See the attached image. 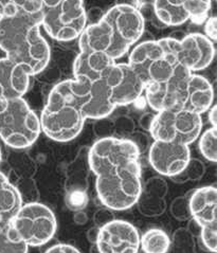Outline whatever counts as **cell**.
Instances as JSON below:
<instances>
[{"instance_id":"1","label":"cell","mask_w":217,"mask_h":253,"mask_svg":"<svg viewBox=\"0 0 217 253\" xmlns=\"http://www.w3.org/2000/svg\"><path fill=\"white\" fill-rule=\"evenodd\" d=\"M88 165L104 207L110 211H125L138 204L142 195L140 150L132 140L100 138L89 150Z\"/></svg>"},{"instance_id":"2","label":"cell","mask_w":217,"mask_h":253,"mask_svg":"<svg viewBox=\"0 0 217 253\" xmlns=\"http://www.w3.org/2000/svg\"><path fill=\"white\" fill-rule=\"evenodd\" d=\"M41 22V13L0 17V49L32 77L47 68L51 56Z\"/></svg>"},{"instance_id":"3","label":"cell","mask_w":217,"mask_h":253,"mask_svg":"<svg viewBox=\"0 0 217 253\" xmlns=\"http://www.w3.org/2000/svg\"><path fill=\"white\" fill-rule=\"evenodd\" d=\"M86 120L63 82L52 88L40 118L42 132L56 142H69L82 132Z\"/></svg>"},{"instance_id":"4","label":"cell","mask_w":217,"mask_h":253,"mask_svg":"<svg viewBox=\"0 0 217 253\" xmlns=\"http://www.w3.org/2000/svg\"><path fill=\"white\" fill-rule=\"evenodd\" d=\"M42 28L55 41L79 39L87 26L84 0H39Z\"/></svg>"},{"instance_id":"5","label":"cell","mask_w":217,"mask_h":253,"mask_svg":"<svg viewBox=\"0 0 217 253\" xmlns=\"http://www.w3.org/2000/svg\"><path fill=\"white\" fill-rule=\"evenodd\" d=\"M42 132L40 118L24 98L5 102L0 110V139L15 150L32 146Z\"/></svg>"},{"instance_id":"6","label":"cell","mask_w":217,"mask_h":253,"mask_svg":"<svg viewBox=\"0 0 217 253\" xmlns=\"http://www.w3.org/2000/svg\"><path fill=\"white\" fill-rule=\"evenodd\" d=\"M13 231L28 247H41L53 239L57 230L54 212L39 202L22 204L11 219Z\"/></svg>"},{"instance_id":"7","label":"cell","mask_w":217,"mask_h":253,"mask_svg":"<svg viewBox=\"0 0 217 253\" xmlns=\"http://www.w3.org/2000/svg\"><path fill=\"white\" fill-rule=\"evenodd\" d=\"M203 117L182 108H171L157 113L149 125L154 141L189 145L199 138Z\"/></svg>"},{"instance_id":"8","label":"cell","mask_w":217,"mask_h":253,"mask_svg":"<svg viewBox=\"0 0 217 253\" xmlns=\"http://www.w3.org/2000/svg\"><path fill=\"white\" fill-rule=\"evenodd\" d=\"M163 50L191 73L205 70L215 57V44L205 34L191 33L181 39L173 36L158 41Z\"/></svg>"},{"instance_id":"9","label":"cell","mask_w":217,"mask_h":253,"mask_svg":"<svg viewBox=\"0 0 217 253\" xmlns=\"http://www.w3.org/2000/svg\"><path fill=\"white\" fill-rule=\"evenodd\" d=\"M115 32L121 48L129 53L144 32L145 21L137 6L130 3H118L103 15Z\"/></svg>"},{"instance_id":"10","label":"cell","mask_w":217,"mask_h":253,"mask_svg":"<svg viewBox=\"0 0 217 253\" xmlns=\"http://www.w3.org/2000/svg\"><path fill=\"white\" fill-rule=\"evenodd\" d=\"M191 74L188 69L178 64L175 72L167 80L147 84L144 92L149 107L157 113L171 108H180Z\"/></svg>"},{"instance_id":"11","label":"cell","mask_w":217,"mask_h":253,"mask_svg":"<svg viewBox=\"0 0 217 253\" xmlns=\"http://www.w3.org/2000/svg\"><path fill=\"white\" fill-rule=\"evenodd\" d=\"M95 247L99 253H138L140 234L130 221L112 219L98 229Z\"/></svg>"},{"instance_id":"12","label":"cell","mask_w":217,"mask_h":253,"mask_svg":"<svg viewBox=\"0 0 217 253\" xmlns=\"http://www.w3.org/2000/svg\"><path fill=\"white\" fill-rule=\"evenodd\" d=\"M211 5L212 0H154L153 10L161 24L177 27L189 20L206 21Z\"/></svg>"},{"instance_id":"13","label":"cell","mask_w":217,"mask_h":253,"mask_svg":"<svg viewBox=\"0 0 217 253\" xmlns=\"http://www.w3.org/2000/svg\"><path fill=\"white\" fill-rule=\"evenodd\" d=\"M103 81L115 107L134 103L141 98L145 89L143 81L127 63H116Z\"/></svg>"},{"instance_id":"14","label":"cell","mask_w":217,"mask_h":253,"mask_svg":"<svg viewBox=\"0 0 217 253\" xmlns=\"http://www.w3.org/2000/svg\"><path fill=\"white\" fill-rule=\"evenodd\" d=\"M152 168L162 176L173 178L181 174L191 160L189 145L154 141L148 152Z\"/></svg>"},{"instance_id":"15","label":"cell","mask_w":217,"mask_h":253,"mask_svg":"<svg viewBox=\"0 0 217 253\" xmlns=\"http://www.w3.org/2000/svg\"><path fill=\"white\" fill-rule=\"evenodd\" d=\"M79 47L80 51L100 52L108 55L114 61L126 54L119 44L114 30L103 16L95 24L86 26L79 36Z\"/></svg>"},{"instance_id":"16","label":"cell","mask_w":217,"mask_h":253,"mask_svg":"<svg viewBox=\"0 0 217 253\" xmlns=\"http://www.w3.org/2000/svg\"><path fill=\"white\" fill-rule=\"evenodd\" d=\"M32 76L24 67L9 57L0 58V102L24 98Z\"/></svg>"},{"instance_id":"17","label":"cell","mask_w":217,"mask_h":253,"mask_svg":"<svg viewBox=\"0 0 217 253\" xmlns=\"http://www.w3.org/2000/svg\"><path fill=\"white\" fill-rule=\"evenodd\" d=\"M189 213L201 229H217V190L203 187L193 192L189 199Z\"/></svg>"},{"instance_id":"18","label":"cell","mask_w":217,"mask_h":253,"mask_svg":"<svg viewBox=\"0 0 217 253\" xmlns=\"http://www.w3.org/2000/svg\"><path fill=\"white\" fill-rule=\"evenodd\" d=\"M213 102L214 89L211 82L203 76L192 73L186 83L180 108L203 116L211 108Z\"/></svg>"},{"instance_id":"19","label":"cell","mask_w":217,"mask_h":253,"mask_svg":"<svg viewBox=\"0 0 217 253\" xmlns=\"http://www.w3.org/2000/svg\"><path fill=\"white\" fill-rule=\"evenodd\" d=\"M116 63L100 52L80 51L73 64L74 79L87 82L103 81Z\"/></svg>"},{"instance_id":"20","label":"cell","mask_w":217,"mask_h":253,"mask_svg":"<svg viewBox=\"0 0 217 253\" xmlns=\"http://www.w3.org/2000/svg\"><path fill=\"white\" fill-rule=\"evenodd\" d=\"M164 56H166V51L163 50L158 41H146L136 44L131 49L127 64L145 84L148 71Z\"/></svg>"},{"instance_id":"21","label":"cell","mask_w":217,"mask_h":253,"mask_svg":"<svg viewBox=\"0 0 217 253\" xmlns=\"http://www.w3.org/2000/svg\"><path fill=\"white\" fill-rule=\"evenodd\" d=\"M22 204L18 188L0 172V218H12Z\"/></svg>"},{"instance_id":"22","label":"cell","mask_w":217,"mask_h":253,"mask_svg":"<svg viewBox=\"0 0 217 253\" xmlns=\"http://www.w3.org/2000/svg\"><path fill=\"white\" fill-rule=\"evenodd\" d=\"M170 247V236L162 229H148L140 236V248L144 253H169Z\"/></svg>"},{"instance_id":"23","label":"cell","mask_w":217,"mask_h":253,"mask_svg":"<svg viewBox=\"0 0 217 253\" xmlns=\"http://www.w3.org/2000/svg\"><path fill=\"white\" fill-rule=\"evenodd\" d=\"M12 218H0V253H28L29 247L15 234Z\"/></svg>"},{"instance_id":"24","label":"cell","mask_w":217,"mask_h":253,"mask_svg":"<svg viewBox=\"0 0 217 253\" xmlns=\"http://www.w3.org/2000/svg\"><path fill=\"white\" fill-rule=\"evenodd\" d=\"M40 13L39 0H0V17Z\"/></svg>"},{"instance_id":"25","label":"cell","mask_w":217,"mask_h":253,"mask_svg":"<svg viewBox=\"0 0 217 253\" xmlns=\"http://www.w3.org/2000/svg\"><path fill=\"white\" fill-rule=\"evenodd\" d=\"M198 141V148L200 154L211 162L217 160V128L210 127L200 133Z\"/></svg>"},{"instance_id":"26","label":"cell","mask_w":217,"mask_h":253,"mask_svg":"<svg viewBox=\"0 0 217 253\" xmlns=\"http://www.w3.org/2000/svg\"><path fill=\"white\" fill-rule=\"evenodd\" d=\"M195 245L189 231L180 228L174 233L173 242L171 241L172 253H195Z\"/></svg>"},{"instance_id":"27","label":"cell","mask_w":217,"mask_h":253,"mask_svg":"<svg viewBox=\"0 0 217 253\" xmlns=\"http://www.w3.org/2000/svg\"><path fill=\"white\" fill-rule=\"evenodd\" d=\"M204 174H205L204 163L198 159H192L191 158L189 165L186 166L185 169L183 170L181 174H179V175L185 176L184 181H186V180H198L204 176Z\"/></svg>"},{"instance_id":"28","label":"cell","mask_w":217,"mask_h":253,"mask_svg":"<svg viewBox=\"0 0 217 253\" xmlns=\"http://www.w3.org/2000/svg\"><path fill=\"white\" fill-rule=\"evenodd\" d=\"M189 202L185 198H178L172 205V213L178 219H184L190 215L189 213Z\"/></svg>"},{"instance_id":"29","label":"cell","mask_w":217,"mask_h":253,"mask_svg":"<svg viewBox=\"0 0 217 253\" xmlns=\"http://www.w3.org/2000/svg\"><path fill=\"white\" fill-rule=\"evenodd\" d=\"M216 26H217V19L215 16L208 17L206 19V25H205L206 36L213 42H216V36H217Z\"/></svg>"},{"instance_id":"30","label":"cell","mask_w":217,"mask_h":253,"mask_svg":"<svg viewBox=\"0 0 217 253\" xmlns=\"http://www.w3.org/2000/svg\"><path fill=\"white\" fill-rule=\"evenodd\" d=\"M43 253H81V251L69 244H56L48 248Z\"/></svg>"},{"instance_id":"31","label":"cell","mask_w":217,"mask_h":253,"mask_svg":"<svg viewBox=\"0 0 217 253\" xmlns=\"http://www.w3.org/2000/svg\"><path fill=\"white\" fill-rule=\"evenodd\" d=\"M208 119H209V122L211 123L212 127H216V123H217V107H216V105H212L211 108L208 110Z\"/></svg>"},{"instance_id":"32","label":"cell","mask_w":217,"mask_h":253,"mask_svg":"<svg viewBox=\"0 0 217 253\" xmlns=\"http://www.w3.org/2000/svg\"><path fill=\"white\" fill-rule=\"evenodd\" d=\"M4 104H5V103H2V102H0V110H1V109L3 108V106H4Z\"/></svg>"},{"instance_id":"33","label":"cell","mask_w":217,"mask_h":253,"mask_svg":"<svg viewBox=\"0 0 217 253\" xmlns=\"http://www.w3.org/2000/svg\"><path fill=\"white\" fill-rule=\"evenodd\" d=\"M2 159V153H1V148H0V162H1Z\"/></svg>"}]
</instances>
